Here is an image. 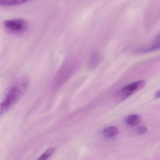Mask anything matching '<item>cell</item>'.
<instances>
[{
  "label": "cell",
  "instance_id": "cell-2",
  "mask_svg": "<svg viewBox=\"0 0 160 160\" xmlns=\"http://www.w3.org/2000/svg\"><path fill=\"white\" fill-rule=\"evenodd\" d=\"M78 64L77 61L74 59H71L64 62L54 78L52 83L54 88H59L67 82L75 72Z\"/></svg>",
  "mask_w": 160,
  "mask_h": 160
},
{
  "label": "cell",
  "instance_id": "cell-10",
  "mask_svg": "<svg viewBox=\"0 0 160 160\" xmlns=\"http://www.w3.org/2000/svg\"><path fill=\"white\" fill-rule=\"evenodd\" d=\"M55 148H51L47 150L37 160H47L55 152Z\"/></svg>",
  "mask_w": 160,
  "mask_h": 160
},
{
  "label": "cell",
  "instance_id": "cell-6",
  "mask_svg": "<svg viewBox=\"0 0 160 160\" xmlns=\"http://www.w3.org/2000/svg\"><path fill=\"white\" fill-rule=\"evenodd\" d=\"M100 55L97 51H93L89 59V66L90 68L93 69L95 68L100 62Z\"/></svg>",
  "mask_w": 160,
  "mask_h": 160
},
{
  "label": "cell",
  "instance_id": "cell-8",
  "mask_svg": "<svg viewBox=\"0 0 160 160\" xmlns=\"http://www.w3.org/2000/svg\"><path fill=\"white\" fill-rule=\"evenodd\" d=\"M118 128L115 126H109L104 129L103 134L105 137L112 138L116 137L118 134Z\"/></svg>",
  "mask_w": 160,
  "mask_h": 160
},
{
  "label": "cell",
  "instance_id": "cell-3",
  "mask_svg": "<svg viewBox=\"0 0 160 160\" xmlns=\"http://www.w3.org/2000/svg\"><path fill=\"white\" fill-rule=\"evenodd\" d=\"M146 84V81L140 80L132 82L124 86L117 91L115 93V101L118 103L123 102L134 93L143 88Z\"/></svg>",
  "mask_w": 160,
  "mask_h": 160
},
{
  "label": "cell",
  "instance_id": "cell-7",
  "mask_svg": "<svg viewBox=\"0 0 160 160\" xmlns=\"http://www.w3.org/2000/svg\"><path fill=\"white\" fill-rule=\"evenodd\" d=\"M140 122V117L136 114L129 115L125 119V122L129 126H135L139 124Z\"/></svg>",
  "mask_w": 160,
  "mask_h": 160
},
{
  "label": "cell",
  "instance_id": "cell-12",
  "mask_svg": "<svg viewBox=\"0 0 160 160\" xmlns=\"http://www.w3.org/2000/svg\"><path fill=\"white\" fill-rule=\"evenodd\" d=\"M154 97L156 99H160V90L156 92V93L154 94Z\"/></svg>",
  "mask_w": 160,
  "mask_h": 160
},
{
  "label": "cell",
  "instance_id": "cell-9",
  "mask_svg": "<svg viewBox=\"0 0 160 160\" xmlns=\"http://www.w3.org/2000/svg\"><path fill=\"white\" fill-rule=\"evenodd\" d=\"M28 2L27 1L24 0H12V1H1V5L4 7H10V6H16L24 4L25 2Z\"/></svg>",
  "mask_w": 160,
  "mask_h": 160
},
{
  "label": "cell",
  "instance_id": "cell-5",
  "mask_svg": "<svg viewBox=\"0 0 160 160\" xmlns=\"http://www.w3.org/2000/svg\"><path fill=\"white\" fill-rule=\"evenodd\" d=\"M159 49H160V33L154 38L149 46L139 48L136 50V52L138 53H148Z\"/></svg>",
  "mask_w": 160,
  "mask_h": 160
},
{
  "label": "cell",
  "instance_id": "cell-1",
  "mask_svg": "<svg viewBox=\"0 0 160 160\" xmlns=\"http://www.w3.org/2000/svg\"><path fill=\"white\" fill-rule=\"evenodd\" d=\"M29 85L28 78L22 77L15 80L8 88L2 101L0 113L2 115L15 104L27 91Z\"/></svg>",
  "mask_w": 160,
  "mask_h": 160
},
{
  "label": "cell",
  "instance_id": "cell-11",
  "mask_svg": "<svg viewBox=\"0 0 160 160\" xmlns=\"http://www.w3.org/2000/svg\"><path fill=\"white\" fill-rule=\"evenodd\" d=\"M148 131L147 127L144 125L138 126L136 129V132L138 134L142 135L146 133Z\"/></svg>",
  "mask_w": 160,
  "mask_h": 160
},
{
  "label": "cell",
  "instance_id": "cell-4",
  "mask_svg": "<svg viewBox=\"0 0 160 160\" xmlns=\"http://www.w3.org/2000/svg\"><path fill=\"white\" fill-rule=\"evenodd\" d=\"M3 26L8 32L15 35L23 34L28 27L27 21L22 18H12L5 20Z\"/></svg>",
  "mask_w": 160,
  "mask_h": 160
}]
</instances>
